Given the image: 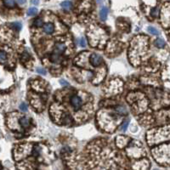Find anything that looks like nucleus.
Returning a JSON list of instances; mask_svg holds the SVG:
<instances>
[{
	"instance_id": "nucleus-18",
	"label": "nucleus",
	"mask_w": 170,
	"mask_h": 170,
	"mask_svg": "<svg viewBox=\"0 0 170 170\" xmlns=\"http://www.w3.org/2000/svg\"><path fill=\"white\" fill-rule=\"evenodd\" d=\"M20 110L22 111H27V106L25 103H21L20 105Z\"/></svg>"
},
{
	"instance_id": "nucleus-22",
	"label": "nucleus",
	"mask_w": 170,
	"mask_h": 170,
	"mask_svg": "<svg viewBox=\"0 0 170 170\" xmlns=\"http://www.w3.org/2000/svg\"><path fill=\"white\" fill-rule=\"evenodd\" d=\"M151 14H153L154 16H156V14H157V9H154V10H153L151 11Z\"/></svg>"
},
{
	"instance_id": "nucleus-12",
	"label": "nucleus",
	"mask_w": 170,
	"mask_h": 170,
	"mask_svg": "<svg viewBox=\"0 0 170 170\" xmlns=\"http://www.w3.org/2000/svg\"><path fill=\"white\" fill-rule=\"evenodd\" d=\"M11 26L13 27V29H14L17 32L21 29V24L20 22H14V23L11 24Z\"/></svg>"
},
{
	"instance_id": "nucleus-23",
	"label": "nucleus",
	"mask_w": 170,
	"mask_h": 170,
	"mask_svg": "<svg viewBox=\"0 0 170 170\" xmlns=\"http://www.w3.org/2000/svg\"><path fill=\"white\" fill-rule=\"evenodd\" d=\"M26 0H17V2L20 3V4H23V3H26Z\"/></svg>"
},
{
	"instance_id": "nucleus-11",
	"label": "nucleus",
	"mask_w": 170,
	"mask_h": 170,
	"mask_svg": "<svg viewBox=\"0 0 170 170\" xmlns=\"http://www.w3.org/2000/svg\"><path fill=\"white\" fill-rule=\"evenodd\" d=\"M37 13H38V9H37V8H35V7H32V8H30V9L28 10V11H27V14H28V15H30V16L34 15V14H36Z\"/></svg>"
},
{
	"instance_id": "nucleus-19",
	"label": "nucleus",
	"mask_w": 170,
	"mask_h": 170,
	"mask_svg": "<svg viewBox=\"0 0 170 170\" xmlns=\"http://www.w3.org/2000/svg\"><path fill=\"white\" fill-rule=\"evenodd\" d=\"M80 45L82 46V47H85L86 46V41L84 39H80Z\"/></svg>"
},
{
	"instance_id": "nucleus-5",
	"label": "nucleus",
	"mask_w": 170,
	"mask_h": 170,
	"mask_svg": "<svg viewBox=\"0 0 170 170\" xmlns=\"http://www.w3.org/2000/svg\"><path fill=\"white\" fill-rule=\"evenodd\" d=\"M107 14H108V10L106 7L101 8L100 11V17L102 21H105L107 18Z\"/></svg>"
},
{
	"instance_id": "nucleus-16",
	"label": "nucleus",
	"mask_w": 170,
	"mask_h": 170,
	"mask_svg": "<svg viewBox=\"0 0 170 170\" xmlns=\"http://www.w3.org/2000/svg\"><path fill=\"white\" fill-rule=\"evenodd\" d=\"M5 59H6V54H5L4 51H2L1 54H0V61H1V62L3 63Z\"/></svg>"
},
{
	"instance_id": "nucleus-1",
	"label": "nucleus",
	"mask_w": 170,
	"mask_h": 170,
	"mask_svg": "<svg viewBox=\"0 0 170 170\" xmlns=\"http://www.w3.org/2000/svg\"><path fill=\"white\" fill-rule=\"evenodd\" d=\"M82 99L78 95H72L71 98V105L73 106L75 110H78L82 105Z\"/></svg>"
},
{
	"instance_id": "nucleus-9",
	"label": "nucleus",
	"mask_w": 170,
	"mask_h": 170,
	"mask_svg": "<svg viewBox=\"0 0 170 170\" xmlns=\"http://www.w3.org/2000/svg\"><path fill=\"white\" fill-rule=\"evenodd\" d=\"M4 4L9 8H13L15 5L14 0H4Z\"/></svg>"
},
{
	"instance_id": "nucleus-13",
	"label": "nucleus",
	"mask_w": 170,
	"mask_h": 170,
	"mask_svg": "<svg viewBox=\"0 0 170 170\" xmlns=\"http://www.w3.org/2000/svg\"><path fill=\"white\" fill-rule=\"evenodd\" d=\"M148 31L152 34V35H158L159 34V32H158V30L156 29V28H154V27H152V26H149L148 27Z\"/></svg>"
},
{
	"instance_id": "nucleus-14",
	"label": "nucleus",
	"mask_w": 170,
	"mask_h": 170,
	"mask_svg": "<svg viewBox=\"0 0 170 170\" xmlns=\"http://www.w3.org/2000/svg\"><path fill=\"white\" fill-rule=\"evenodd\" d=\"M34 25L37 27H40V26H43V20L41 18H37L35 21H34Z\"/></svg>"
},
{
	"instance_id": "nucleus-20",
	"label": "nucleus",
	"mask_w": 170,
	"mask_h": 170,
	"mask_svg": "<svg viewBox=\"0 0 170 170\" xmlns=\"http://www.w3.org/2000/svg\"><path fill=\"white\" fill-rule=\"evenodd\" d=\"M60 83L62 84V85H64V86H66V85H68V83L67 82H65V80H61L60 81Z\"/></svg>"
},
{
	"instance_id": "nucleus-7",
	"label": "nucleus",
	"mask_w": 170,
	"mask_h": 170,
	"mask_svg": "<svg viewBox=\"0 0 170 170\" xmlns=\"http://www.w3.org/2000/svg\"><path fill=\"white\" fill-rule=\"evenodd\" d=\"M50 60H51V61L53 62H59L60 61H61V56H60V54H58V53H54L51 54V56H50Z\"/></svg>"
},
{
	"instance_id": "nucleus-4",
	"label": "nucleus",
	"mask_w": 170,
	"mask_h": 170,
	"mask_svg": "<svg viewBox=\"0 0 170 170\" xmlns=\"http://www.w3.org/2000/svg\"><path fill=\"white\" fill-rule=\"evenodd\" d=\"M65 46L63 43H57L55 45V48H54V52L58 53V54H62V53L65 51Z\"/></svg>"
},
{
	"instance_id": "nucleus-10",
	"label": "nucleus",
	"mask_w": 170,
	"mask_h": 170,
	"mask_svg": "<svg viewBox=\"0 0 170 170\" xmlns=\"http://www.w3.org/2000/svg\"><path fill=\"white\" fill-rule=\"evenodd\" d=\"M155 44H156V46H157V48H163V46L165 44V42L162 39H158L156 40Z\"/></svg>"
},
{
	"instance_id": "nucleus-6",
	"label": "nucleus",
	"mask_w": 170,
	"mask_h": 170,
	"mask_svg": "<svg viewBox=\"0 0 170 170\" xmlns=\"http://www.w3.org/2000/svg\"><path fill=\"white\" fill-rule=\"evenodd\" d=\"M61 8H62L63 10H72V3L70 1H64V2L61 3Z\"/></svg>"
},
{
	"instance_id": "nucleus-15",
	"label": "nucleus",
	"mask_w": 170,
	"mask_h": 170,
	"mask_svg": "<svg viewBox=\"0 0 170 170\" xmlns=\"http://www.w3.org/2000/svg\"><path fill=\"white\" fill-rule=\"evenodd\" d=\"M37 72L41 74V75H45L46 74V71L43 68H42V67H38L37 68Z\"/></svg>"
},
{
	"instance_id": "nucleus-24",
	"label": "nucleus",
	"mask_w": 170,
	"mask_h": 170,
	"mask_svg": "<svg viewBox=\"0 0 170 170\" xmlns=\"http://www.w3.org/2000/svg\"><path fill=\"white\" fill-rule=\"evenodd\" d=\"M98 2H100V0H98Z\"/></svg>"
},
{
	"instance_id": "nucleus-21",
	"label": "nucleus",
	"mask_w": 170,
	"mask_h": 170,
	"mask_svg": "<svg viewBox=\"0 0 170 170\" xmlns=\"http://www.w3.org/2000/svg\"><path fill=\"white\" fill-rule=\"evenodd\" d=\"M39 0H31V3L32 4H39Z\"/></svg>"
},
{
	"instance_id": "nucleus-8",
	"label": "nucleus",
	"mask_w": 170,
	"mask_h": 170,
	"mask_svg": "<svg viewBox=\"0 0 170 170\" xmlns=\"http://www.w3.org/2000/svg\"><path fill=\"white\" fill-rule=\"evenodd\" d=\"M20 123L23 127H28L29 124H30V121L27 118H22L20 120Z\"/></svg>"
},
{
	"instance_id": "nucleus-17",
	"label": "nucleus",
	"mask_w": 170,
	"mask_h": 170,
	"mask_svg": "<svg viewBox=\"0 0 170 170\" xmlns=\"http://www.w3.org/2000/svg\"><path fill=\"white\" fill-rule=\"evenodd\" d=\"M129 121H126V122H124L123 123V126H122V130L123 131H126L127 129V128H128V126H129Z\"/></svg>"
},
{
	"instance_id": "nucleus-2",
	"label": "nucleus",
	"mask_w": 170,
	"mask_h": 170,
	"mask_svg": "<svg viewBox=\"0 0 170 170\" xmlns=\"http://www.w3.org/2000/svg\"><path fill=\"white\" fill-rule=\"evenodd\" d=\"M101 61H102L101 57L99 54H93L91 55V57H90V63L94 66L99 65L101 63Z\"/></svg>"
},
{
	"instance_id": "nucleus-3",
	"label": "nucleus",
	"mask_w": 170,
	"mask_h": 170,
	"mask_svg": "<svg viewBox=\"0 0 170 170\" xmlns=\"http://www.w3.org/2000/svg\"><path fill=\"white\" fill-rule=\"evenodd\" d=\"M43 32L46 34H51L54 32V26L51 23H47L43 26Z\"/></svg>"
}]
</instances>
